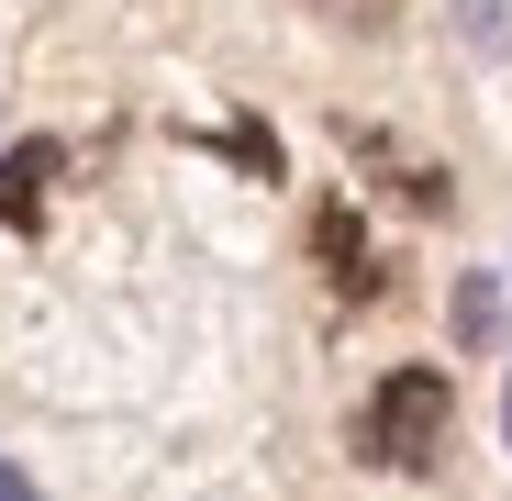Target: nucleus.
<instances>
[{
  "mask_svg": "<svg viewBox=\"0 0 512 501\" xmlns=\"http://www.w3.org/2000/svg\"><path fill=\"white\" fill-rule=\"evenodd\" d=\"M446 424H457L446 368H390V379L368 390V412H357V457L390 468V479H423V468L446 457Z\"/></svg>",
  "mask_w": 512,
  "mask_h": 501,
  "instance_id": "1",
  "label": "nucleus"
},
{
  "mask_svg": "<svg viewBox=\"0 0 512 501\" xmlns=\"http://www.w3.org/2000/svg\"><path fill=\"white\" fill-rule=\"evenodd\" d=\"M56 167H67V145H12V156H0V223H34L45 212V190H56Z\"/></svg>",
  "mask_w": 512,
  "mask_h": 501,
  "instance_id": "2",
  "label": "nucleus"
},
{
  "mask_svg": "<svg viewBox=\"0 0 512 501\" xmlns=\"http://www.w3.org/2000/svg\"><path fill=\"white\" fill-rule=\"evenodd\" d=\"M323 257H334V290H379L368 257H357V223H346V212H323Z\"/></svg>",
  "mask_w": 512,
  "mask_h": 501,
  "instance_id": "3",
  "label": "nucleus"
},
{
  "mask_svg": "<svg viewBox=\"0 0 512 501\" xmlns=\"http://www.w3.org/2000/svg\"><path fill=\"white\" fill-rule=\"evenodd\" d=\"M223 156H245V167H268V179H279V145L256 134V123H234V134H223Z\"/></svg>",
  "mask_w": 512,
  "mask_h": 501,
  "instance_id": "4",
  "label": "nucleus"
},
{
  "mask_svg": "<svg viewBox=\"0 0 512 501\" xmlns=\"http://www.w3.org/2000/svg\"><path fill=\"white\" fill-rule=\"evenodd\" d=\"M457 323H468V334H490V323H501V301H490V279H468V290H457Z\"/></svg>",
  "mask_w": 512,
  "mask_h": 501,
  "instance_id": "5",
  "label": "nucleus"
},
{
  "mask_svg": "<svg viewBox=\"0 0 512 501\" xmlns=\"http://www.w3.org/2000/svg\"><path fill=\"white\" fill-rule=\"evenodd\" d=\"M323 12H334V23H357V34H379V23H390V0H323Z\"/></svg>",
  "mask_w": 512,
  "mask_h": 501,
  "instance_id": "6",
  "label": "nucleus"
},
{
  "mask_svg": "<svg viewBox=\"0 0 512 501\" xmlns=\"http://www.w3.org/2000/svg\"><path fill=\"white\" fill-rule=\"evenodd\" d=\"M0 501H34V479H23V468H0Z\"/></svg>",
  "mask_w": 512,
  "mask_h": 501,
  "instance_id": "7",
  "label": "nucleus"
},
{
  "mask_svg": "<svg viewBox=\"0 0 512 501\" xmlns=\"http://www.w3.org/2000/svg\"><path fill=\"white\" fill-rule=\"evenodd\" d=\"M501 435H512V390H501Z\"/></svg>",
  "mask_w": 512,
  "mask_h": 501,
  "instance_id": "8",
  "label": "nucleus"
}]
</instances>
